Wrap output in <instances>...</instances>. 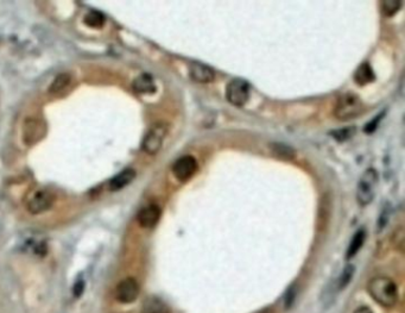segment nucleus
I'll list each match as a JSON object with an SVG mask.
<instances>
[{"instance_id": "dca6fc26", "label": "nucleus", "mask_w": 405, "mask_h": 313, "mask_svg": "<svg viewBox=\"0 0 405 313\" xmlns=\"http://www.w3.org/2000/svg\"><path fill=\"white\" fill-rule=\"evenodd\" d=\"M365 239H366V232H365L364 229H361V230H359V231L355 232V235L353 236V238H352L350 245H348V248H347V252H346L347 259L354 257V256L358 254V251L360 250L361 246L364 245Z\"/></svg>"}, {"instance_id": "0eeeda50", "label": "nucleus", "mask_w": 405, "mask_h": 313, "mask_svg": "<svg viewBox=\"0 0 405 313\" xmlns=\"http://www.w3.org/2000/svg\"><path fill=\"white\" fill-rule=\"evenodd\" d=\"M141 293V287L138 282L133 278H126L121 280L117 285L114 292V296L118 302L120 304H131L134 300H137Z\"/></svg>"}, {"instance_id": "9b49d317", "label": "nucleus", "mask_w": 405, "mask_h": 313, "mask_svg": "<svg viewBox=\"0 0 405 313\" xmlns=\"http://www.w3.org/2000/svg\"><path fill=\"white\" fill-rule=\"evenodd\" d=\"M189 74L194 81L200 84H208L215 79V73L213 69L208 66L200 62H192L189 68Z\"/></svg>"}, {"instance_id": "39448f33", "label": "nucleus", "mask_w": 405, "mask_h": 313, "mask_svg": "<svg viewBox=\"0 0 405 313\" xmlns=\"http://www.w3.org/2000/svg\"><path fill=\"white\" fill-rule=\"evenodd\" d=\"M167 126L163 124H156L149 130V132L145 135L143 139L142 148L149 155H156L161 150L163 145L164 138L167 136Z\"/></svg>"}, {"instance_id": "f257e3e1", "label": "nucleus", "mask_w": 405, "mask_h": 313, "mask_svg": "<svg viewBox=\"0 0 405 313\" xmlns=\"http://www.w3.org/2000/svg\"><path fill=\"white\" fill-rule=\"evenodd\" d=\"M367 291L378 304L384 307H393L398 301V288L391 279L378 276L368 282Z\"/></svg>"}, {"instance_id": "4be33fe9", "label": "nucleus", "mask_w": 405, "mask_h": 313, "mask_svg": "<svg viewBox=\"0 0 405 313\" xmlns=\"http://www.w3.org/2000/svg\"><path fill=\"white\" fill-rule=\"evenodd\" d=\"M354 274V267L353 266H347L343 273V276L340 279V288H344L345 286L350 284L352 276Z\"/></svg>"}, {"instance_id": "412c9836", "label": "nucleus", "mask_w": 405, "mask_h": 313, "mask_svg": "<svg viewBox=\"0 0 405 313\" xmlns=\"http://www.w3.org/2000/svg\"><path fill=\"white\" fill-rule=\"evenodd\" d=\"M275 149H276V154L280 155L281 158L291 159L295 156V152L293 149L285 144H275Z\"/></svg>"}, {"instance_id": "6ab92c4d", "label": "nucleus", "mask_w": 405, "mask_h": 313, "mask_svg": "<svg viewBox=\"0 0 405 313\" xmlns=\"http://www.w3.org/2000/svg\"><path fill=\"white\" fill-rule=\"evenodd\" d=\"M400 8H401L400 0H386V2H381L380 5L381 12H383V15L386 16V17L393 16L394 13L399 11Z\"/></svg>"}, {"instance_id": "ddd939ff", "label": "nucleus", "mask_w": 405, "mask_h": 313, "mask_svg": "<svg viewBox=\"0 0 405 313\" xmlns=\"http://www.w3.org/2000/svg\"><path fill=\"white\" fill-rule=\"evenodd\" d=\"M134 92L139 94H150V93L156 92L155 80L150 74H142L134 79L133 85Z\"/></svg>"}, {"instance_id": "1a4fd4ad", "label": "nucleus", "mask_w": 405, "mask_h": 313, "mask_svg": "<svg viewBox=\"0 0 405 313\" xmlns=\"http://www.w3.org/2000/svg\"><path fill=\"white\" fill-rule=\"evenodd\" d=\"M45 134L44 125L41 122L34 118H28L23 125V139L26 145H32L38 142Z\"/></svg>"}, {"instance_id": "f03ea898", "label": "nucleus", "mask_w": 405, "mask_h": 313, "mask_svg": "<svg viewBox=\"0 0 405 313\" xmlns=\"http://www.w3.org/2000/svg\"><path fill=\"white\" fill-rule=\"evenodd\" d=\"M364 112V104L360 96L354 93H345L337 99L334 108V116L340 121L357 118Z\"/></svg>"}, {"instance_id": "7ed1b4c3", "label": "nucleus", "mask_w": 405, "mask_h": 313, "mask_svg": "<svg viewBox=\"0 0 405 313\" xmlns=\"http://www.w3.org/2000/svg\"><path fill=\"white\" fill-rule=\"evenodd\" d=\"M378 184V172L370 168L364 173L357 187V200L360 205L366 206L374 199V191Z\"/></svg>"}, {"instance_id": "6e6552de", "label": "nucleus", "mask_w": 405, "mask_h": 313, "mask_svg": "<svg viewBox=\"0 0 405 313\" xmlns=\"http://www.w3.org/2000/svg\"><path fill=\"white\" fill-rule=\"evenodd\" d=\"M197 171V162L192 156H182L172 166V173L175 178L182 182L188 181Z\"/></svg>"}, {"instance_id": "4468645a", "label": "nucleus", "mask_w": 405, "mask_h": 313, "mask_svg": "<svg viewBox=\"0 0 405 313\" xmlns=\"http://www.w3.org/2000/svg\"><path fill=\"white\" fill-rule=\"evenodd\" d=\"M374 79H376V75H374L373 69H372L371 66L366 62L361 63L354 73V81L355 84L359 86L371 84V82L374 81Z\"/></svg>"}, {"instance_id": "423d86ee", "label": "nucleus", "mask_w": 405, "mask_h": 313, "mask_svg": "<svg viewBox=\"0 0 405 313\" xmlns=\"http://www.w3.org/2000/svg\"><path fill=\"white\" fill-rule=\"evenodd\" d=\"M55 202V195L50 191L39 189L31 194L26 202V208L32 215H39L52 207Z\"/></svg>"}, {"instance_id": "aec40b11", "label": "nucleus", "mask_w": 405, "mask_h": 313, "mask_svg": "<svg viewBox=\"0 0 405 313\" xmlns=\"http://www.w3.org/2000/svg\"><path fill=\"white\" fill-rule=\"evenodd\" d=\"M355 129L354 128H345L340 130H334V131L330 132V135L336 139V141L344 142L346 139H350L352 136L354 135Z\"/></svg>"}, {"instance_id": "b1692460", "label": "nucleus", "mask_w": 405, "mask_h": 313, "mask_svg": "<svg viewBox=\"0 0 405 313\" xmlns=\"http://www.w3.org/2000/svg\"><path fill=\"white\" fill-rule=\"evenodd\" d=\"M85 280L84 279H79L76 280V282L74 284V287H73V294H74L75 298H80L85 292Z\"/></svg>"}, {"instance_id": "20e7f679", "label": "nucleus", "mask_w": 405, "mask_h": 313, "mask_svg": "<svg viewBox=\"0 0 405 313\" xmlns=\"http://www.w3.org/2000/svg\"><path fill=\"white\" fill-rule=\"evenodd\" d=\"M251 87L247 81L242 79L232 80L226 87V99L232 105L241 108L248 101Z\"/></svg>"}, {"instance_id": "f3484780", "label": "nucleus", "mask_w": 405, "mask_h": 313, "mask_svg": "<svg viewBox=\"0 0 405 313\" xmlns=\"http://www.w3.org/2000/svg\"><path fill=\"white\" fill-rule=\"evenodd\" d=\"M72 81V76L68 74V73H61L58 74L52 81V84L49 87V92L51 94H57V93H61L62 91H64L65 88L68 87L69 84Z\"/></svg>"}, {"instance_id": "393cba45", "label": "nucleus", "mask_w": 405, "mask_h": 313, "mask_svg": "<svg viewBox=\"0 0 405 313\" xmlns=\"http://www.w3.org/2000/svg\"><path fill=\"white\" fill-rule=\"evenodd\" d=\"M354 313H372V311L368 307H360V308H358Z\"/></svg>"}, {"instance_id": "a878e982", "label": "nucleus", "mask_w": 405, "mask_h": 313, "mask_svg": "<svg viewBox=\"0 0 405 313\" xmlns=\"http://www.w3.org/2000/svg\"><path fill=\"white\" fill-rule=\"evenodd\" d=\"M259 313H270L268 311H261V312H259Z\"/></svg>"}, {"instance_id": "2eb2a0df", "label": "nucleus", "mask_w": 405, "mask_h": 313, "mask_svg": "<svg viewBox=\"0 0 405 313\" xmlns=\"http://www.w3.org/2000/svg\"><path fill=\"white\" fill-rule=\"evenodd\" d=\"M141 313H169V307L157 296H149L143 302Z\"/></svg>"}, {"instance_id": "f8f14e48", "label": "nucleus", "mask_w": 405, "mask_h": 313, "mask_svg": "<svg viewBox=\"0 0 405 313\" xmlns=\"http://www.w3.org/2000/svg\"><path fill=\"white\" fill-rule=\"evenodd\" d=\"M136 178V171L132 168H126L124 171L119 173L118 175H115L111 181L108 182L109 186V191L115 192V191H120L126 186H128Z\"/></svg>"}, {"instance_id": "a211bd4d", "label": "nucleus", "mask_w": 405, "mask_h": 313, "mask_svg": "<svg viewBox=\"0 0 405 313\" xmlns=\"http://www.w3.org/2000/svg\"><path fill=\"white\" fill-rule=\"evenodd\" d=\"M106 18L101 12L99 11H91L85 16V23L86 25L91 26V28L99 29L105 24Z\"/></svg>"}, {"instance_id": "5701e85b", "label": "nucleus", "mask_w": 405, "mask_h": 313, "mask_svg": "<svg viewBox=\"0 0 405 313\" xmlns=\"http://www.w3.org/2000/svg\"><path fill=\"white\" fill-rule=\"evenodd\" d=\"M383 115L384 113H381V115H379V116H376V117L372 119L368 124L365 125L364 131L367 132V134H372V132H373L374 130L378 128V125H379V122L381 121V118H383Z\"/></svg>"}, {"instance_id": "9d476101", "label": "nucleus", "mask_w": 405, "mask_h": 313, "mask_svg": "<svg viewBox=\"0 0 405 313\" xmlns=\"http://www.w3.org/2000/svg\"><path fill=\"white\" fill-rule=\"evenodd\" d=\"M159 218H161V208L157 205L151 204L145 206L139 211L137 216V221L142 228L151 229L157 224Z\"/></svg>"}]
</instances>
